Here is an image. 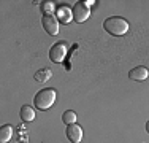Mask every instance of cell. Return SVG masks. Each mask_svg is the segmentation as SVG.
I'll use <instances>...</instances> for the list:
<instances>
[{"mask_svg":"<svg viewBox=\"0 0 149 143\" xmlns=\"http://www.w3.org/2000/svg\"><path fill=\"white\" fill-rule=\"evenodd\" d=\"M103 29L108 34L116 35V37H122L129 32V22L120 16H111L108 19H105Z\"/></svg>","mask_w":149,"mask_h":143,"instance_id":"obj_1","label":"cell"},{"mask_svg":"<svg viewBox=\"0 0 149 143\" xmlns=\"http://www.w3.org/2000/svg\"><path fill=\"white\" fill-rule=\"evenodd\" d=\"M56 102V91L51 88L43 89V91L37 92V95L33 97V103L38 110H48L52 107V103Z\"/></svg>","mask_w":149,"mask_h":143,"instance_id":"obj_2","label":"cell"},{"mask_svg":"<svg viewBox=\"0 0 149 143\" xmlns=\"http://www.w3.org/2000/svg\"><path fill=\"white\" fill-rule=\"evenodd\" d=\"M67 49H68L67 41H57L56 45H52L51 49H49V59L56 64H60L67 56Z\"/></svg>","mask_w":149,"mask_h":143,"instance_id":"obj_3","label":"cell"},{"mask_svg":"<svg viewBox=\"0 0 149 143\" xmlns=\"http://www.w3.org/2000/svg\"><path fill=\"white\" fill-rule=\"evenodd\" d=\"M91 16V10H89V5H87L86 2H78L74 3L73 6V19L76 21V22H84V21H87Z\"/></svg>","mask_w":149,"mask_h":143,"instance_id":"obj_4","label":"cell"},{"mask_svg":"<svg viewBox=\"0 0 149 143\" xmlns=\"http://www.w3.org/2000/svg\"><path fill=\"white\" fill-rule=\"evenodd\" d=\"M43 29L46 32H48L49 35H57L59 32V21L56 16H52V14H46L43 16Z\"/></svg>","mask_w":149,"mask_h":143,"instance_id":"obj_5","label":"cell"},{"mask_svg":"<svg viewBox=\"0 0 149 143\" xmlns=\"http://www.w3.org/2000/svg\"><path fill=\"white\" fill-rule=\"evenodd\" d=\"M67 138L72 143H79L81 138H83V129L78 126L76 123L67 126Z\"/></svg>","mask_w":149,"mask_h":143,"instance_id":"obj_6","label":"cell"},{"mask_svg":"<svg viewBox=\"0 0 149 143\" xmlns=\"http://www.w3.org/2000/svg\"><path fill=\"white\" fill-rule=\"evenodd\" d=\"M149 76V70L146 69V67H135V69H132L129 72V78L133 81H144L146 78Z\"/></svg>","mask_w":149,"mask_h":143,"instance_id":"obj_7","label":"cell"},{"mask_svg":"<svg viewBox=\"0 0 149 143\" xmlns=\"http://www.w3.org/2000/svg\"><path fill=\"white\" fill-rule=\"evenodd\" d=\"M21 118H22V121H26V123H30V121H33L35 118V110L32 108L30 105H24L22 108H21Z\"/></svg>","mask_w":149,"mask_h":143,"instance_id":"obj_8","label":"cell"},{"mask_svg":"<svg viewBox=\"0 0 149 143\" xmlns=\"http://www.w3.org/2000/svg\"><path fill=\"white\" fill-rule=\"evenodd\" d=\"M57 14H59V19H60L62 24H67V22H70V21L73 19V11H70L67 6H60Z\"/></svg>","mask_w":149,"mask_h":143,"instance_id":"obj_9","label":"cell"},{"mask_svg":"<svg viewBox=\"0 0 149 143\" xmlns=\"http://www.w3.org/2000/svg\"><path fill=\"white\" fill-rule=\"evenodd\" d=\"M11 137H13V127L10 126V124H6V126H3L2 129H0V143L10 142Z\"/></svg>","mask_w":149,"mask_h":143,"instance_id":"obj_10","label":"cell"},{"mask_svg":"<svg viewBox=\"0 0 149 143\" xmlns=\"http://www.w3.org/2000/svg\"><path fill=\"white\" fill-rule=\"evenodd\" d=\"M51 76H52V72L49 69H41L35 73V80H37L38 83H45V81H48Z\"/></svg>","mask_w":149,"mask_h":143,"instance_id":"obj_11","label":"cell"},{"mask_svg":"<svg viewBox=\"0 0 149 143\" xmlns=\"http://www.w3.org/2000/svg\"><path fill=\"white\" fill-rule=\"evenodd\" d=\"M62 121L67 124V126L74 124V123H76V113H74L73 110H67V111L62 114Z\"/></svg>","mask_w":149,"mask_h":143,"instance_id":"obj_12","label":"cell"},{"mask_svg":"<svg viewBox=\"0 0 149 143\" xmlns=\"http://www.w3.org/2000/svg\"><path fill=\"white\" fill-rule=\"evenodd\" d=\"M41 10H43L45 16L46 14H51L52 10H54V5H52V2H45V3H41Z\"/></svg>","mask_w":149,"mask_h":143,"instance_id":"obj_13","label":"cell"},{"mask_svg":"<svg viewBox=\"0 0 149 143\" xmlns=\"http://www.w3.org/2000/svg\"><path fill=\"white\" fill-rule=\"evenodd\" d=\"M146 132H148V134H149V121H148V123H146Z\"/></svg>","mask_w":149,"mask_h":143,"instance_id":"obj_14","label":"cell"}]
</instances>
